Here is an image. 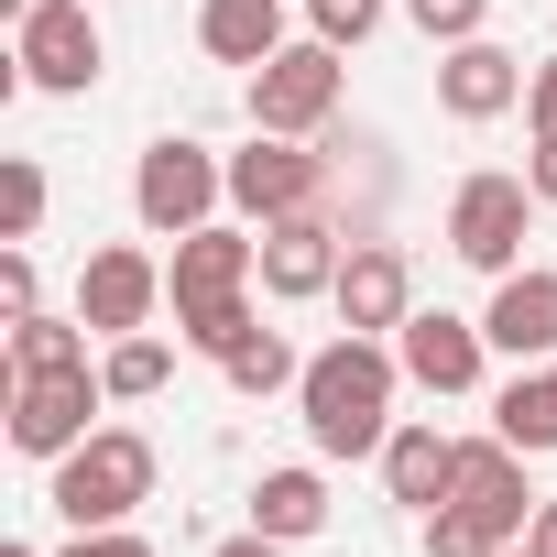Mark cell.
Masks as SVG:
<instances>
[{
  "label": "cell",
  "instance_id": "33",
  "mask_svg": "<svg viewBox=\"0 0 557 557\" xmlns=\"http://www.w3.org/2000/svg\"><path fill=\"white\" fill-rule=\"evenodd\" d=\"M524 546H546V557H557V503H535V524H524Z\"/></svg>",
  "mask_w": 557,
  "mask_h": 557
},
{
  "label": "cell",
  "instance_id": "34",
  "mask_svg": "<svg viewBox=\"0 0 557 557\" xmlns=\"http://www.w3.org/2000/svg\"><path fill=\"white\" fill-rule=\"evenodd\" d=\"M0 557H45V546H0Z\"/></svg>",
  "mask_w": 557,
  "mask_h": 557
},
{
  "label": "cell",
  "instance_id": "6",
  "mask_svg": "<svg viewBox=\"0 0 557 557\" xmlns=\"http://www.w3.org/2000/svg\"><path fill=\"white\" fill-rule=\"evenodd\" d=\"M339 121V45H285L273 66H251V132H285V143H318Z\"/></svg>",
  "mask_w": 557,
  "mask_h": 557
},
{
  "label": "cell",
  "instance_id": "2",
  "mask_svg": "<svg viewBox=\"0 0 557 557\" xmlns=\"http://www.w3.org/2000/svg\"><path fill=\"white\" fill-rule=\"evenodd\" d=\"M251 285H262V230H186L175 240V262H164V296H175V329H186V350H230L240 329H251Z\"/></svg>",
  "mask_w": 557,
  "mask_h": 557
},
{
  "label": "cell",
  "instance_id": "35",
  "mask_svg": "<svg viewBox=\"0 0 557 557\" xmlns=\"http://www.w3.org/2000/svg\"><path fill=\"white\" fill-rule=\"evenodd\" d=\"M503 557H546V546H503Z\"/></svg>",
  "mask_w": 557,
  "mask_h": 557
},
{
  "label": "cell",
  "instance_id": "25",
  "mask_svg": "<svg viewBox=\"0 0 557 557\" xmlns=\"http://www.w3.org/2000/svg\"><path fill=\"white\" fill-rule=\"evenodd\" d=\"M307 34L350 55V45H372V34H383V0H307Z\"/></svg>",
  "mask_w": 557,
  "mask_h": 557
},
{
  "label": "cell",
  "instance_id": "7",
  "mask_svg": "<svg viewBox=\"0 0 557 557\" xmlns=\"http://www.w3.org/2000/svg\"><path fill=\"white\" fill-rule=\"evenodd\" d=\"M230 208L262 230V219H296V208H329V143H285V132H251L230 153Z\"/></svg>",
  "mask_w": 557,
  "mask_h": 557
},
{
  "label": "cell",
  "instance_id": "29",
  "mask_svg": "<svg viewBox=\"0 0 557 557\" xmlns=\"http://www.w3.org/2000/svg\"><path fill=\"white\" fill-rule=\"evenodd\" d=\"M66 557H153V546H143L132 524H77V535H66Z\"/></svg>",
  "mask_w": 557,
  "mask_h": 557
},
{
  "label": "cell",
  "instance_id": "24",
  "mask_svg": "<svg viewBox=\"0 0 557 557\" xmlns=\"http://www.w3.org/2000/svg\"><path fill=\"white\" fill-rule=\"evenodd\" d=\"M0 230H12V240H34V230H45V164H34V153L0 164Z\"/></svg>",
  "mask_w": 557,
  "mask_h": 557
},
{
  "label": "cell",
  "instance_id": "18",
  "mask_svg": "<svg viewBox=\"0 0 557 557\" xmlns=\"http://www.w3.org/2000/svg\"><path fill=\"white\" fill-rule=\"evenodd\" d=\"M197 45L219 55V66H273L296 34H285V0H197Z\"/></svg>",
  "mask_w": 557,
  "mask_h": 557
},
{
  "label": "cell",
  "instance_id": "30",
  "mask_svg": "<svg viewBox=\"0 0 557 557\" xmlns=\"http://www.w3.org/2000/svg\"><path fill=\"white\" fill-rule=\"evenodd\" d=\"M34 296H45V273H34V251H0V307H12V318H34Z\"/></svg>",
  "mask_w": 557,
  "mask_h": 557
},
{
  "label": "cell",
  "instance_id": "22",
  "mask_svg": "<svg viewBox=\"0 0 557 557\" xmlns=\"http://www.w3.org/2000/svg\"><path fill=\"white\" fill-rule=\"evenodd\" d=\"M88 339H99L88 318H45V307L12 318V383H34V372H88Z\"/></svg>",
  "mask_w": 557,
  "mask_h": 557
},
{
  "label": "cell",
  "instance_id": "16",
  "mask_svg": "<svg viewBox=\"0 0 557 557\" xmlns=\"http://www.w3.org/2000/svg\"><path fill=\"white\" fill-rule=\"evenodd\" d=\"M481 339L503 361H557V273H492V307H481Z\"/></svg>",
  "mask_w": 557,
  "mask_h": 557
},
{
  "label": "cell",
  "instance_id": "5",
  "mask_svg": "<svg viewBox=\"0 0 557 557\" xmlns=\"http://www.w3.org/2000/svg\"><path fill=\"white\" fill-rule=\"evenodd\" d=\"M99 66H110V45H99V23H88V0H34V12L12 23V77H23V88L88 99Z\"/></svg>",
  "mask_w": 557,
  "mask_h": 557
},
{
  "label": "cell",
  "instance_id": "4",
  "mask_svg": "<svg viewBox=\"0 0 557 557\" xmlns=\"http://www.w3.org/2000/svg\"><path fill=\"white\" fill-rule=\"evenodd\" d=\"M230 197V153H208V143H153L143 164H132V219L153 230V240H186V230H208V208Z\"/></svg>",
  "mask_w": 557,
  "mask_h": 557
},
{
  "label": "cell",
  "instance_id": "19",
  "mask_svg": "<svg viewBox=\"0 0 557 557\" xmlns=\"http://www.w3.org/2000/svg\"><path fill=\"white\" fill-rule=\"evenodd\" d=\"M492 437H513L524 459L557 448V361H513V383L492 394Z\"/></svg>",
  "mask_w": 557,
  "mask_h": 557
},
{
  "label": "cell",
  "instance_id": "12",
  "mask_svg": "<svg viewBox=\"0 0 557 557\" xmlns=\"http://www.w3.org/2000/svg\"><path fill=\"white\" fill-rule=\"evenodd\" d=\"M153 307H164V262H153V251L110 240V251H88V262H77V318H88L99 339L153 329Z\"/></svg>",
  "mask_w": 557,
  "mask_h": 557
},
{
  "label": "cell",
  "instance_id": "1",
  "mask_svg": "<svg viewBox=\"0 0 557 557\" xmlns=\"http://www.w3.org/2000/svg\"><path fill=\"white\" fill-rule=\"evenodd\" d=\"M394 383H405V361H394L383 339L339 329V339L307 361V383H296V416H307L318 459H383V437H394Z\"/></svg>",
  "mask_w": 557,
  "mask_h": 557
},
{
  "label": "cell",
  "instance_id": "14",
  "mask_svg": "<svg viewBox=\"0 0 557 557\" xmlns=\"http://www.w3.org/2000/svg\"><path fill=\"white\" fill-rule=\"evenodd\" d=\"M524 55L513 45H492V34H470V45H437V110L448 121H503V110H524Z\"/></svg>",
  "mask_w": 557,
  "mask_h": 557
},
{
  "label": "cell",
  "instance_id": "11",
  "mask_svg": "<svg viewBox=\"0 0 557 557\" xmlns=\"http://www.w3.org/2000/svg\"><path fill=\"white\" fill-rule=\"evenodd\" d=\"M339 262H350V240H339V219H329V208L262 219V296H273V307L329 296V285H339Z\"/></svg>",
  "mask_w": 557,
  "mask_h": 557
},
{
  "label": "cell",
  "instance_id": "28",
  "mask_svg": "<svg viewBox=\"0 0 557 557\" xmlns=\"http://www.w3.org/2000/svg\"><path fill=\"white\" fill-rule=\"evenodd\" d=\"M524 121H535V143H557V55H535V77H524Z\"/></svg>",
  "mask_w": 557,
  "mask_h": 557
},
{
  "label": "cell",
  "instance_id": "15",
  "mask_svg": "<svg viewBox=\"0 0 557 557\" xmlns=\"http://www.w3.org/2000/svg\"><path fill=\"white\" fill-rule=\"evenodd\" d=\"M394 361H405V383H416V394H470V383H481V361H492V339H481V318L416 307V318L394 329Z\"/></svg>",
  "mask_w": 557,
  "mask_h": 557
},
{
  "label": "cell",
  "instance_id": "23",
  "mask_svg": "<svg viewBox=\"0 0 557 557\" xmlns=\"http://www.w3.org/2000/svg\"><path fill=\"white\" fill-rule=\"evenodd\" d=\"M99 383H110V405H143V394H164V383H175V350H164L153 329H132V339H110Z\"/></svg>",
  "mask_w": 557,
  "mask_h": 557
},
{
  "label": "cell",
  "instance_id": "17",
  "mask_svg": "<svg viewBox=\"0 0 557 557\" xmlns=\"http://www.w3.org/2000/svg\"><path fill=\"white\" fill-rule=\"evenodd\" d=\"M448 481H459V437L426 426V416H394V437H383V492H394L405 513H437Z\"/></svg>",
  "mask_w": 557,
  "mask_h": 557
},
{
  "label": "cell",
  "instance_id": "8",
  "mask_svg": "<svg viewBox=\"0 0 557 557\" xmlns=\"http://www.w3.org/2000/svg\"><path fill=\"white\" fill-rule=\"evenodd\" d=\"M524 219H535V186L524 175H459V197H448V251L470 262V273H513L524 262Z\"/></svg>",
  "mask_w": 557,
  "mask_h": 557
},
{
  "label": "cell",
  "instance_id": "13",
  "mask_svg": "<svg viewBox=\"0 0 557 557\" xmlns=\"http://www.w3.org/2000/svg\"><path fill=\"white\" fill-rule=\"evenodd\" d=\"M329 307H339V329H361V339L405 329V318H416V262H405V240H350Z\"/></svg>",
  "mask_w": 557,
  "mask_h": 557
},
{
  "label": "cell",
  "instance_id": "21",
  "mask_svg": "<svg viewBox=\"0 0 557 557\" xmlns=\"http://www.w3.org/2000/svg\"><path fill=\"white\" fill-rule=\"evenodd\" d=\"M251 524L285 535V546H307V535L329 524V481H318V470H262V481H251Z\"/></svg>",
  "mask_w": 557,
  "mask_h": 557
},
{
  "label": "cell",
  "instance_id": "27",
  "mask_svg": "<svg viewBox=\"0 0 557 557\" xmlns=\"http://www.w3.org/2000/svg\"><path fill=\"white\" fill-rule=\"evenodd\" d=\"M426 557H503V546H492L470 513H448V503H437V513H426Z\"/></svg>",
  "mask_w": 557,
  "mask_h": 557
},
{
  "label": "cell",
  "instance_id": "20",
  "mask_svg": "<svg viewBox=\"0 0 557 557\" xmlns=\"http://www.w3.org/2000/svg\"><path fill=\"white\" fill-rule=\"evenodd\" d=\"M219 372H230V394H251V405H262V394H296V383H307L296 339H285V329H262V318H251V329L219 350Z\"/></svg>",
  "mask_w": 557,
  "mask_h": 557
},
{
  "label": "cell",
  "instance_id": "31",
  "mask_svg": "<svg viewBox=\"0 0 557 557\" xmlns=\"http://www.w3.org/2000/svg\"><path fill=\"white\" fill-rule=\"evenodd\" d=\"M524 186H535V208H557V143H535V153H524Z\"/></svg>",
  "mask_w": 557,
  "mask_h": 557
},
{
  "label": "cell",
  "instance_id": "9",
  "mask_svg": "<svg viewBox=\"0 0 557 557\" xmlns=\"http://www.w3.org/2000/svg\"><path fill=\"white\" fill-rule=\"evenodd\" d=\"M448 513H470L492 546H524V524H535V492H524V448H513V437H459V481H448Z\"/></svg>",
  "mask_w": 557,
  "mask_h": 557
},
{
  "label": "cell",
  "instance_id": "10",
  "mask_svg": "<svg viewBox=\"0 0 557 557\" xmlns=\"http://www.w3.org/2000/svg\"><path fill=\"white\" fill-rule=\"evenodd\" d=\"M99 405H110V383H99V372H34V383H12V448L55 470L77 437H99V426H88Z\"/></svg>",
  "mask_w": 557,
  "mask_h": 557
},
{
  "label": "cell",
  "instance_id": "32",
  "mask_svg": "<svg viewBox=\"0 0 557 557\" xmlns=\"http://www.w3.org/2000/svg\"><path fill=\"white\" fill-rule=\"evenodd\" d=\"M219 557H285V535H262V524H251V535H230Z\"/></svg>",
  "mask_w": 557,
  "mask_h": 557
},
{
  "label": "cell",
  "instance_id": "26",
  "mask_svg": "<svg viewBox=\"0 0 557 557\" xmlns=\"http://www.w3.org/2000/svg\"><path fill=\"white\" fill-rule=\"evenodd\" d=\"M405 23H416L426 45H470V34L492 23V0H405Z\"/></svg>",
  "mask_w": 557,
  "mask_h": 557
},
{
  "label": "cell",
  "instance_id": "3",
  "mask_svg": "<svg viewBox=\"0 0 557 557\" xmlns=\"http://www.w3.org/2000/svg\"><path fill=\"white\" fill-rule=\"evenodd\" d=\"M153 470H164V459H153L143 426H99V437H77V448L55 459V492H45V503H55L66 524H132V513L153 503Z\"/></svg>",
  "mask_w": 557,
  "mask_h": 557
}]
</instances>
